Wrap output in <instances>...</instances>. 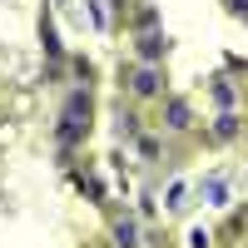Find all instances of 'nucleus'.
<instances>
[{
  "label": "nucleus",
  "mask_w": 248,
  "mask_h": 248,
  "mask_svg": "<svg viewBox=\"0 0 248 248\" xmlns=\"http://www.w3.org/2000/svg\"><path fill=\"white\" fill-rule=\"evenodd\" d=\"M139 50H144V60H159V50H164V40H159V35H144V45H139Z\"/></svg>",
  "instance_id": "nucleus-1"
},
{
  "label": "nucleus",
  "mask_w": 248,
  "mask_h": 248,
  "mask_svg": "<svg viewBox=\"0 0 248 248\" xmlns=\"http://www.w3.org/2000/svg\"><path fill=\"white\" fill-rule=\"evenodd\" d=\"M139 94H154L159 90V79H154V70H139V85H134Z\"/></svg>",
  "instance_id": "nucleus-2"
},
{
  "label": "nucleus",
  "mask_w": 248,
  "mask_h": 248,
  "mask_svg": "<svg viewBox=\"0 0 248 248\" xmlns=\"http://www.w3.org/2000/svg\"><path fill=\"white\" fill-rule=\"evenodd\" d=\"M114 233H119V248H139V243H134V223H119Z\"/></svg>",
  "instance_id": "nucleus-3"
}]
</instances>
